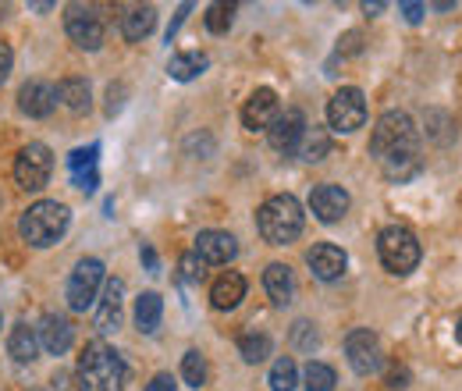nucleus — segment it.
Returning a JSON list of instances; mask_svg holds the SVG:
<instances>
[{"label":"nucleus","mask_w":462,"mask_h":391,"mask_svg":"<svg viewBox=\"0 0 462 391\" xmlns=\"http://www.w3.org/2000/svg\"><path fill=\"white\" fill-rule=\"evenodd\" d=\"M363 7H366V14H370V11H374V14H377V11H384V4H381V0H374V4H363Z\"/></svg>","instance_id":"a19ab883"},{"label":"nucleus","mask_w":462,"mask_h":391,"mask_svg":"<svg viewBox=\"0 0 462 391\" xmlns=\"http://www.w3.org/2000/svg\"><path fill=\"white\" fill-rule=\"evenodd\" d=\"M210 299H214L217 310H235L245 299V278L235 275V271L221 275V278L214 281V288H210Z\"/></svg>","instance_id":"412c9836"},{"label":"nucleus","mask_w":462,"mask_h":391,"mask_svg":"<svg viewBox=\"0 0 462 391\" xmlns=\"http://www.w3.org/2000/svg\"><path fill=\"white\" fill-rule=\"evenodd\" d=\"M346 356H348V363H352V370H356V374H363V377L377 374V370H381V363H384L381 338L374 335L370 328H356V331H348Z\"/></svg>","instance_id":"6e6552de"},{"label":"nucleus","mask_w":462,"mask_h":391,"mask_svg":"<svg viewBox=\"0 0 462 391\" xmlns=\"http://www.w3.org/2000/svg\"><path fill=\"white\" fill-rule=\"evenodd\" d=\"M238 356H242L245 363H263V359L271 356V338L263 335V331L242 335L238 338Z\"/></svg>","instance_id":"c85d7f7f"},{"label":"nucleus","mask_w":462,"mask_h":391,"mask_svg":"<svg viewBox=\"0 0 462 391\" xmlns=\"http://www.w3.org/2000/svg\"><path fill=\"white\" fill-rule=\"evenodd\" d=\"M338 54H359V33H346L338 40Z\"/></svg>","instance_id":"e433bc0d"},{"label":"nucleus","mask_w":462,"mask_h":391,"mask_svg":"<svg viewBox=\"0 0 462 391\" xmlns=\"http://www.w3.org/2000/svg\"><path fill=\"white\" fill-rule=\"evenodd\" d=\"M178 267H181V278H185V281H199V278H203V260H199L196 253L181 256V264H178Z\"/></svg>","instance_id":"72a5a7b5"},{"label":"nucleus","mask_w":462,"mask_h":391,"mask_svg":"<svg viewBox=\"0 0 462 391\" xmlns=\"http://www.w3.org/2000/svg\"><path fill=\"white\" fill-rule=\"evenodd\" d=\"M7 352H11L14 363H32L36 352H40V335H36V328L14 324V328H11V338H7Z\"/></svg>","instance_id":"5701e85b"},{"label":"nucleus","mask_w":462,"mask_h":391,"mask_svg":"<svg viewBox=\"0 0 462 391\" xmlns=\"http://www.w3.org/2000/svg\"><path fill=\"white\" fill-rule=\"evenodd\" d=\"M256 224H260V235L271 242V246H289L302 235V207L295 196H271L260 210H256Z\"/></svg>","instance_id":"7ed1b4c3"},{"label":"nucleus","mask_w":462,"mask_h":391,"mask_svg":"<svg viewBox=\"0 0 462 391\" xmlns=\"http://www.w3.org/2000/svg\"><path fill=\"white\" fill-rule=\"evenodd\" d=\"M235 253H238V242L228 231L210 228V231H199V238H196V256L203 264H228V260H235Z\"/></svg>","instance_id":"2eb2a0df"},{"label":"nucleus","mask_w":462,"mask_h":391,"mask_svg":"<svg viewBox=\"0 0 462 391\" xmlns=\"http://www.w3.org/2000/svg\"><path fill=\"white\" fill-rule=\"evenodd\" d=\"M11 61H14V57H11V47H7V43H0V86H4V82H7V75H11Z\"/></svg>","instance_id":"4c0bfd02"},{"label":"nucleus","mask_w":462,"mask_h":391,"mask_svg":"<svg viewBox=\"0 0 462 391\" xmlns=\"http://www.w3.org/2000/svg\"><path fill=\"white\" fill-rule=\"evenodd\" d=\"M97 157H100V146H97V143H93V146H86V150H75V154L68 157L71 178H75V185H79L82 192H97V185H100Z\"/></svg>","instance_id":"6ab92c4d"},{"label":"nucleus","mask_w":462,"mask_h":391,"mask_svg":"<svg viewBox=\"0 0 462 391\" xmlns=\"http://www.w3.org/2000/svg\"><path fill=\"white\" fill-rule=\"evenodd\" d=\"M302 132H306V117L299 111H285V114H278L274 125L267 128V139H271V146H274L278 154H295Z\"/></svg>","instance_id":"4468645a"},{"label":"nucleus","mask_w":462,"mask_h":391,"mask_svg":"<svg viewBox=\"0 0 462 391\" xmlns=\"http://www.w3.org/2000/svg\"><path fill=\"white\" fill-rule=\"evenodd\" d=\"M388 388H409V370H405V367H392V370H388Z\"/></svg>","instance_id":"c9c22d12"},{"label":"nucleus","mask_w":462,"mask_h":391,"mask_svg":"<svg viewBox=\"0 0 462 391\" xmlns=\"http://www.w3.org/2000/svg\"><path fill=\"white\" fill-rule=\"evenodd\" d=\"M121 306H125V281L111 278L104 284V299L97 306V328L104 335H111V331L121 328Z\"/></svg>","instance_id":"f3484780"},{"label":"nucleus","mask_w":462,"mask_h":391,"mask_svg":"<svg viewBox=\"0 0 462 391\" xmlns=\"http://www.w3.org/2000/svg\"><path fill=\"white\" fill-rule=\"evenodd\" d=\"M306 264H310V271L320 281H338L346 275L348 256H346V249H338V246H331V242H320V246H313V249L306 253Z\"/></svg>","instance_id":"ddd939ff"},{"label":"nucleus","mask_w":462,"mask_h":391,"mask_svg":"<svg viewBox=\"0 0 462 391\" xmlns=\"http://www.w3.org/2000/svg\"><path fill=\"white\" fill-rule=\"evenodd\" d=\"M295 154H299L302 161L317 164V161H324V157L331 154V135H328L324 128H310V125H306V132H302V139H299Z\"/></svg>","instance_id":"393cba45"},{"label":"nucleus","mask_w":462,"mask_h":391,"mask_svg":"<svg viewBox=\"0 0 462 391\" xmlns=\"http://www.w3.org/2000/svg\"><path fill=\"white\" fill-rule=\"evenodd\" d=\"M128 377L125 359L107 341H89L79 356V391H121Z\"/></svg>","instance_id":"f03ea898"},{"label":"nucleus","mask_w":462,"mask_h":391,"mask_svg":"<svg viewBox=\"0 0 462 391\" xmlns=\"http://www.w3.org/2000/svg\"><path fill=\"white\" fill-rule=\"evenodd\" d=\"M36 335H40V345H43L51 356H64V352L71 349V341H75V328H71V321H68V317L47 313V317H43V324L36 328Z\"/></svg>","instance_id":"dca6fc26"},{"label":"nucleus","mask_w":462,"mask_h":391,"mask_svg":"<svg viewBox=\"0 0 462 391\" xmlns=\"http://www.w3.org/2000/svg\"><path fill=\"white\" fill-rule=\"evenodd\" d=\"M263 288H267V295H271L274 306H289L291 295H295L291 267H285V264H271V267L263 271Z\"/></svg>","instance_id":"aec40b11"},{"label":"nucleus","mask_w":462,"mask_h":391,"mask_svg":"<svg viewBox=\"0 0 462 391\" xmlns=\"http://www.w3.org/2000/svg\"><path fill=\"white\" fill-rule=\"evenodd\" d=\"M161 317H164V299L157 292H143L135 299V328L143 335H153L161 328Z\"/></svg>","instance_id":"4be33fe9"},{"label":"nucleus","mask_w":462,"mask_h":391,"mask_svg":"<svg viewBox=\"0 0 462 391\" xmlns=\"http://www.w3.org/2000/svg\"><path fill=\"white\" fill-rule=\"evenodd\" d=\"M302 385H306V391H335L338 377H335V370L328 363H313L310 359V367L302 374Z\"/></svg>","instance_id":"c756f323"},{"label":"nucleus","mask_w":462,"mask_h":391,"mask_svg":"<svg viewBox=\"0 0 462 391\" xmlns=\"http://www.w3.org/2000/svg\"><path fill=\"white\" fill-rule=\"evenodd\" d=\"M18 107H22V114H29V117H47V114H54V107H58V89L51 82H29L18 93Z\"/></svg>","instance_id":"a211bd4d"},{"label":"nucleus","mask_w":462,"mask_h":391,"mask_svg":"<svg viewBox=\"0 0 462 391\" xmlns=\"http://www.w3.org/2000/svg\"><path fill=\"white\" fill-rule=\"evenodd\" d=\"M104 284V264L97 256H86L75 264L71 278H68V306L75 313H86L93 303H97V292Z\"/></svg>","instance_id":"0eeeda50"},{"label":"nucleus","mask_w":462,"mask_h":391,"mask_svg":"<svg viewBox=\"0 0 462 391\" xmlns=\"http://www.w3.org/2000/svg\"><path fill=\"white\" fill-rule=\"evenodd\" d=\"M64 29L71 36L75 47L82 51H97L104 43V22L93 14V11H82V7H71L68 18H64Z\"/></svg>","instance_id":"9d476101"},{"label":"nucleus","mask_w":462,"mask_h":391,"mask_svg":"<svg viewBox=\"0 0 462 391\" xmlns=\"http://www.w3.org/2000/svg\"><path fill=\"white\" fill-rule=\"evenodd\" d=\"M328 121H331L335 132H346V135L356 132V128H363V121H366V100H363V93L356 86L338 89L328 100Z\"/></svg>","instance_id":"1a4fd4ad"},{"label":"nucleus","mask_w":462,"mask_h":391,"mask_svg":"<svg viewBox=\"0 0 462 391\" xmlns=\"http://www.w3.org/2000/svg\"><path fill=\"white\" fill-rule=\"evenodd\" d=\"M207 64H210L207 54H178V57H171V64H168V75L178 79V82H189V79L203 75Z\"/></svg>","instance_id":"bb28decb"},{"label":"nucleus","mask_w":462,"mask_h":391,"mask_svg":"<svg viewBox=\"0 0 462 391\" xmlns=\"http://www.w3.org/2000/svg\"><path fill=\"white\" fill-rule=\"evenodd\" d=\"M181 377H185V385H189V388H203V385H207L210 367H207V356H203L199 349L185 352V359H181Z\"/></svg>","instance_id":"cd10ccee"},{"label":"nucleus","mask_w":462,"mask_h":391,"mask_svg":"<svg viewBox=\"0 0 462 391\" xmlns=\"http://www.w3.org/2000/svg\"><path fill=\"white\" fill-rule=\"evenodd\" d=\"M231 14H235V7H231V4H214V7L207 11V29H210V33H217V36H221V33H228Z\"/></svg>","instance_id":"2f4dec72"},{"label":"nucleus","mask_w":462,"mask_h":391,"mask_svg":"<svg viewBox=\"0 0 462 391\" xmlns=\"http://www.w3.org/2000/svg\"><path fill=\"white\" fill-rule=\"evenodd\" d=\"M370 154L384 164L388 178H409L420 168V132L412 125V117L402 111L381 114L374 135H370Z\"/></svg>","instance_id":"f257e3e1"},{"label":"nucleus","mask_w":462,"mask_h":391,"mask_svg":"<svg viewBox=\"0 0 462 391\" xmlns=\"http://www.w3.org/2000/svg\"><path fill=\"white\" fill-rule=\"evenodd\" d=\"M68 221H71V214H68L64 203H58V200H40V203H32V207L22 214L18 231H22V238H25L29 246L47 249V246H54L60 235L68 231Z\"/></svg>","instance_id":"20e7f679"},{"label":"nucleus","mask_w":462,"mask_h":391,"mask_svg":"<svg viewBox=\"0 0 462 391\" xmlns=\"http://www.w3.org/2000/svg\"><path fill=\"white\" fill-rule=\"evenodd\" d=\"M51 171H54V157L43 143H29L18 150L14 157V182L25 189V192H40L47 182H51Z\"/></svg>","instance_id":"423d86ee"},{"label":"nucleus","mask_w":462,"mask_h":391,"mask_svg":"<svg viewBox=\"0 0 462 391\" xmlns=\"http://www.w3.org/2000/svg\"><path fill=\"white\" fill-rule=\"evenodd\" d=\"M295 385H299V370H295V363L285 356V359H278L271 367V391H295Z\"/></svg>","instance_id":"7c9ffc66"},{"label":"nucleus","mask_w":462,"mask_h":391,"mask_svg":"<svg viewBox=\"0 0 462 391\" xmlns=\"http://www.w3.org/2000/svg\"><path fill=\"white\" fill-rule=\"evenodd\" d=\"M153 25H157V11H153V7H135V11L125 14L121 33H125L128 43H139V40H146V36L153 33Z\"/></svg>","instance_id":"b1692460"},{"label":"nucleus","mask_w":462,"mask_h":391,"mask_svg":"<svg viewBox=\"0 0 462 391\" xmlns=\"http://www.w3.org/2000/svg\"><path fill=\"white\" fill-rule=\"evenodd\" d=\"M310 210L324 224L342 221L348 214V192L342 185H317V189L310 192Z\"/></svg>","instance_id":"9b49d317"},{"label":"nucleus","mask_w":462,"mask_h":391,"mask_svg":"<svg viewBox=\"0 0 462 391\" xmlns=\"http://www.w3.org/2000/svg\"><path fill=\"white\" fill-rule=\"evenodd\" d=\"M58 100H64L68 111H86L89 107V82L86 79H64L58 86Z\"/></svg>","instance_id":"a878e982"},{"label":"nucleus","mask_w":462,"mask_h":391,"mask_svg":"<svg viewBox=\"0 0 462 391\" xmlns=\"http://www.w3.org/2000/svg\"><path fill=\"white\" fill-rule=\"evenodd\" d=\"M291 341H295V349H302V352H313L317 349V331H313V324L310 321H299L295 328H291Z\"/></svg>","instance_id":"473e14b6"},{"label":"nucleus","mask_w":462,"mask_h":391,"mask_svg":"<svg viewBox=\"0 0 462 391\" xmlns=\"http://www.w3.org/2000/svg\"><path fill=\"white\" fill-rule=\"evenodd\" d=\"M456 335H459V341H462V317H459V328H456Z\"/></svg>","instance_id":"79ce46f5"},{"label":"nucleus","mask_w":462,"mask_h":391,"mask_svg":"<svg viewBox=\"0 0 462 391\" xmlns=\"http://www.w3.org/2000/svg\"><path fill=\"white\" fill-rule=\"evenodd\" d=\"M377 253H381V264L392 271V275H409L416 264H420V242L409 228H384L381 238H377Z\"/></svg>","instance_id":"39448f33"},{"label":"nucleus","mask_w":462,"mask_h":391,"mask_svg":"<svg viewBox=\"0 0 462 391\" xmlns=\"http://www.w3.org/2000/svg\"><path fill=\"white\" fill-rule=\"evenodd\" d=\"M399 11L405 14V22H420V18L427 14V4H412V0H405V4H399Z\"/></svg>","instance_id":"f704fd0d"},{"label":"nucleus","mask_w":462,"mask_h":391,"mask_svg":"<svg viewBox=\"0 0 462 391\" xmlns=\"http://www.w3.org/2000/svg\"><path fill=\"white\" fill-rule=\"evenodd\" d=\"M146 391H174V377L171 374H157V377L146 385Z\"/></svg>","instance_id":"58836bf2"},{"label":"nucleus","mask_w":462,"mask_h":391,"mask_svg":"<svg viewBox=\"0 0 462 391\" xmlns=\"http://www.w3.org/2000/svg\"><path fill=\"white\" fill-rule=\"evenodd\" d=\"M143 264H146V271H153V275H157V253H153L150 246H143Z\"/></svg>","instance_id":"ea45409f"},{"label":"nucleus","mask_w":462,"mask_h":391,"mask_svg":"<svg viewBox=\"0 0 462 391\" xmlns=\"http://www.w3.org/2000/svg\"><path fill=\"white\" fill-rule=\"evenodd\" d=\"M278 114H282V107H278V93L263 86V89H256V93L245 100V107H242V125L253 128V132H260V128H271Z\"/></svg>","instance_id":"f8f14e48"}]
</instances>
